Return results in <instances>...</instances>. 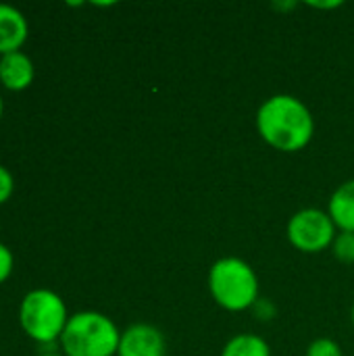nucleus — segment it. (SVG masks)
Here are the masks:
<instances>
[{"label": "nucleus", "instance_id": "nucleus-7", "mask_svg": "<svg viewBox=\"0 0 354 356\" xmlns=\"http://www.w3.org/2000/svg\"><path fill=\"white\" fill-rule=\"evenodd\" d=\"M29 38L27 17L10 4H0V56L19 52Z\"/></svg>", "mask_w": 354, "mask_h": 356}, {"label": "nucleus", "instance_id": "nucleus-18", "mask_svg": "<svg viewBox=\"0 0 354 356\" xmlns=\"http://www.w3.org/2000/svg\"><path fill=\"white\" fill-rule=\"evenodd\" d=\"M35 356H65L63 353H50V355H35Z\"/></svg>", "mask_w": 354, "mask_h": 356}, {"label": "nucleus", "instance_id": "nucleus-16", "mask_svg": "<svg viewBox=\"0 0 354 356\" xmlns=\"http://www.w3.org/2000/svg\"><path fill=\"white\" fill-rule=\"evenodd\" d=\"M311 6H315V8H336V6H340V2H330V4H311Z\"/></svg>", "mask_w": 354, "mask_h": 356}, {"label": "nucleus", "instance_id": "nucleus-3", "mask_svg": "<svg viewBox=\"0 0 354 356\" xmlns=\"http://www.w3.org/2000/svg\"><path fill=\"white\" fill-rule=\"evenodd\" d=\"M209 290L221 309L242 313L252 309L259 300V277L246 261L225 257L211 267Z\"/></svg>", "mask_w": 354, "mask_h": 356}, {"label": "nucleus", "instance_id": "nucleus-12", "mask_svg": "<svg viewBox=\"0 0 354 356\" xmlns=\"http://www.w3.org/2000/svg\"><path fill=\"white\" fill-rule=\"evenodd\" d=\"M307 356H342V350H340L338 342H334L330 338H319L309 346Z\"/></svg>", "mask_w": 354, "mask_h": 356}, {"label": "nucleus", "instance_id": "nucleus-10", "mask_svg": "<svg viewBox=\"0 0 354 356\" xmlns=\"http://www.w3.org/2000/svg\"><path fill=\"white\" fill-rule=\"evenodd\" d=\"M221 356H271V348L259 336L240 334L225 344V348L221 350Z\"/></svg>", "mask_w": 354, "mask_h": 356}, {"label": "nucleus", "instance_id": "nucleus-11", "mask_svg": "<svg viewBox=\"0 0 354 356\" xmlns=\"http://www.w3.org/2000/svg\"><path fill=\"white\" fill-rule=\"evenodd\" d=\"M332 252L334 257L344 263V265H353L354 263V234L353 232H340L332 244Z\"/></svg>", "mask_w": 354, "mask_h": 356}, {"label": "nucleus", "instance_id": "nucleus-19", "mask_svg": "<svg viewBox=\"0 0 354 356\" xmlns=\"http://www.w3.org/2000/svg\"><path fill=\"white\" fill-rule=\"evenodd\" d=\"M353 325H354V305H353Z\"/></svg>", "mask_w": 354, "mask_h": 356}, {"label": "nucleus", "instance_id": "nucleus-13", "mask_svg": "<svg viewBox=\"0 0 354 356\" xmlns=\"http://www.w3.org/2000/svg\"><path fill=\"white\" fill-rule=\"evenodd\" d=\"M13 269H15V257H13V250L0 242V286L13 275Z\"/></svg>", "mask_w": 354, "mask_h": 356}, {"label": "nucleus", "instance_id": "nucleus-17", "mask_svg": "<svg viewBox=\"0 0 354 356\" xmlns=\"http://www.w3.org/2000/svg\"><path fill=\"white\" fill-rule=\"evenodd\" d=\"M2 115H4V100H2V94H0V119H2Z\"/></svg>", "mask_w": 354, "mask_h": 356}, {"label": "nucleus", "instance_id": "nucleus-9", "mask_svg": "<svg viewBox=\"0 0 354 356\" xmlns=\"http://www.w3.org/2000/svg\"><path fill=\"white\" fill-rule=\"evenodd\" d=\"M328 213L340 232H353L354 234V179L342 184L332 194Z\"/></svg>", "mask_w": 354, "mask_h": 356}, {"label": "nucleus", "instance_id": "nucleus-2", "mask_svg": "<svg viewBox=\"0 0 354 356\" xmlns=\"http://www.w3.org/2000/svg\"><path fill=\"white\" fill-rule=\"evenodd\" d=\"M121 332L115 321L98 311H79L69 317L61 336V353L65 356H115Z\"/></svg>", "mask_w": 354, "mask_h": 356}, {"label": "nucleus", "instance_id": "nucleus-1", "mask_svg": "<svg viewBox=\"0 0 354 356\" xmlns=\"http://www.w3.org/2000/svg\"><path fill=\"white\" fill-rule=\"evenodd\" d=\"M257 129L271 148L298 152L313 140L315 121L303 100L290 94H275L259 106Z\"/></svg>", "mask_w": 354, "mask_h": 356}, {"label": "nucleus", "instance_id": "nucleus-5", "mask_svg": "<svg viewBox=\"0 0 354 356\" xmlns=\"http://www.w3.org/2000/svg\"><path fill=\"white\" fill-rule=\"evenodd\" d=\"M290 244L307 254L321 252L325 248H332L336 240V225L330 217V213L319 209H303L292 215L286 227Z\"/></svg>", "mask_w": 354, "mask_h": 356}, {"label": "nucleus", "instance_id": "nucleus-14", "mask_svg": "<svg viewBox=\"0 0 354 356\" xmlns=\"http://www.w3.org/2000/svg\"><path fill=\"white\" fill-rule=\"evenodd\" d=\"M13 192H15V177L4 165H0V207L10 200Z\"/></svg>", "mask_w": 354, "mask_h": 356}, {"label": "nucleus", "instance_id": "nucleus-6", "mask_svg": "<svg viewBox=\"0 0 354 356\" xmlns=\"http://www.w3.org/2000/svg\"><path fill=\"white\" fill-rule=\"evenodd\" d=\"M167 342L159 327L148 323L129 325L121 332L117 356H165Z\"/></svg>", "mask_w": 354, "mask_h": 356}, {"label": "nucleus", "instance_id": "nucleus-4", "mask_svg": "<svg viewBox=\"0 0 354 356\" xmlns=\"http://www.w3.org/2000/svg\"><path fill=\"white\" fill-rule=\"evenodd\" d=\"M69 317L65 300L48 288L29 290L19 305V325L35 344L58 342Z\"/></svg>", "mask_w": 354, "mask_h": 356}, {"label": "nucleus", "instance_id": "nucleus-15", "mask_svg": "<svg viewBox=\"0 0 354 356\" xmlns=\"http://www.w3.org/2000/svg\"><path fill=\"white\" fill-rule=\"evenodd\" d=\"M252 311H255V315H257L261 321H271V319L277 315L275 305H273L271 300H267V298H259L257 305L252 307Z\"/></svg>", "mask_w": 354, "mask_h": 356}, {"label": "nucleus", "instance_id": "nucleus-8", "mask_svg": "<svg viewBox=\"0 0 354 356\" xmlns=\"http://www.w3.org/2000/svg\"><path fill=\"white\" fill-rule=\"evenodd\" d=\"M35 79L33 60L23 52H10L0 56V83L8 92H23Z\"/></svg>", "mask_w": 354, "mask_h": 356}]
</instances>
